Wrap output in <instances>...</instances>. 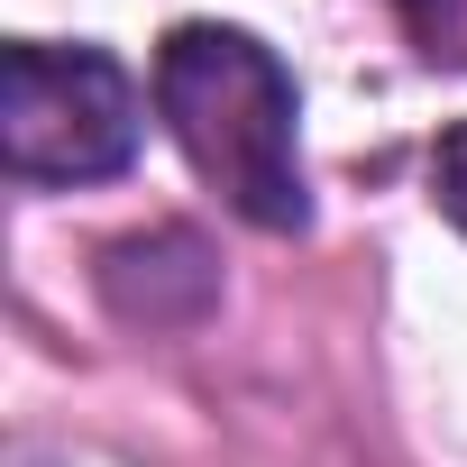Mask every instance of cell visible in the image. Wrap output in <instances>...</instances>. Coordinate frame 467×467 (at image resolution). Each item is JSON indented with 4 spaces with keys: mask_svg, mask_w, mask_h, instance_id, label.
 Instances as JSON below:
<instances>
[{
    "mask_svg": "<svg viewBox=\"0 0 467 467\" xmlns=\"http://www.w3.org/2000/svg\"><path fill=\"white\" fill-rule=\"evenodd\" d=\"M431 202L449 211V229L467 239V119L440 129V147H431Z\"/></svg>",
    "mask_w": 467,
    "mask_h": 467,
    "instance_id": "3957f363",
    "label": "cell"
},
{
    "mask_svg": "<svg viewBox=\"0 0 467 467\" xmlns=\"http://www.w3.org/2000/svg\"><path fill=\"white\" fill-rule=\"evenodd\" d=\"M156 110L192 174L266 239L312 229V174H303V92L285 56L248 28L183 19L156 47Z\"/></svg>",
    "mask_w": 467,
    "mask_h": 467,
    "instance_id": "6da1fadb",
    "label": "cell"
},
{
    "mask_svg": "<svg viewBox=\"0 0 467 467\" xmlns=\"http://www.w3.org/2000/svg\"><path fill=\"white\" fill-rule=\"evenodd\" d=\"M394 10H403L421 37H449V0H394Z\"/></svg>",
    "mask_w": 467,
    "mask_h": 467,
    "instance_id": "277c9868",
    "label": "cell"
},
{
    "mask_svg": "<svg viewBox=\"0 0 467 467\" xmlns=\"http://www.w3.org/2000/svg\"><path fill=\"white\" fill-rule=\"evenodd\" d=\"M147 138V92L110 47H10L0 56V165L19 183H110Z\"/></svg>",
    "mask_w": 467,
    "mask_h": 467,
    "instance_id": "7a4b0ae2",
    "label": "cell"
}]
</instances>
